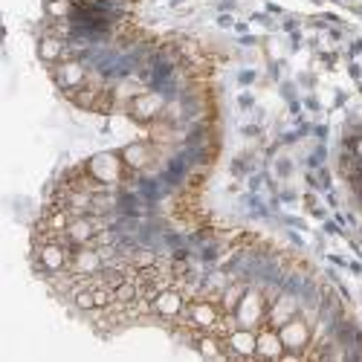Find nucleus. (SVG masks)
<instances>
[{"instance_id": "obj_5", "label": "nucleus", "mask_w": 362, "mask_h": 362, "mask_svg": "<svg viewBox=\"0 0 362 362\" xmlns=\"http://www.w3.org/2000/svg\"><path fill=\"white\" fill-rule=\"evenodd\" d=\"M52 78H55V84L64 90V93H70V90H76V87H81V84H87V70H84V64L81 62H76V58H67V62H58V64H52Z\"/></svg>"}, {"instance_id": "obj_8", "label": "nucleus", "mask_w": 362, "mask_h": 362, "mask_svg": "<svg viewBox=\"0 0 362 362\" xmlns=\"http://www.w3.org/2000/svg\"><path fill=\"white\" fill-rule=\"evenodd\" d=\"M298 308H301L298 296H293V293L279 296V298L273 301V308L267 310V322H269V327H276V330H279L284 322H290L293 316H298Z\"/></svg>"}, {"instance_id": "obj_6", "label": "nucleus", "mask_w": 362, "mask_h": 362, "mask_svg": "<svg viewBox=\"0 0 362 362\" xmlns=\"http://www.w3.org/2000/svg\"><path fill=\"white\" fill-rule=\"evenodd\" d=\"M122 160L131 171H145L157 160V145L154 142H131L128 148H122Z\"/></svg>"}, {"instance_id": "obj_7", "label": "nucleus", "mask_w": 362, "mask_h": 362, "mask_svg": "<svg viewBox=\"0 0 362 362\" xmlns=\"http://www.w3.org/2000/svg\"><path fill=\"white\" fill-rule=\"evenodd\" d=\"M186 308V296L180 290H160L154 296V301H151V310H154L157 316H165V319H177L180 313H183Z\"/></svg>"}, {"instance_id": "obj_17", "label": "nucleus", "mask_w": 362, "mask_h": 362, "mask_svg": "<svg viewBox=\"0 0 362 362\" xmlns=\"http://www.w3.org/2000/svg\"><path fill=\"white\" fill-rule=\"evenodd\" d=\"M354 154H356V157H359V160H362V136H359V139H356V148H354Z\"/></svg>"}, {"instance_id": "obj_13", "label": "nucleus", "mask_w": 362, "mask_h": 362, "mask_svg": "<svg viewBox=\"0 0 362 362\" xmlns=\"http://www.w3.org/2000/svg\"><path fill=\"white\" fill-rule=\"evenodd\" d=\"M73 0H47V15L52 21H70L76 12H73Z\"/></svg>"}, {"instance_id": "obj_15", "label": "nucleus", "mask_w": 362, "mask_h": 362, "mask_svg": "<svg viewBox=\"0 0 362 362\" xmlns=\"http://www.w3.org/2000/svg\"><path fill=\"white\" fill-rule=\"evenodd\" d=\"M134 269H148V267H154L157 264V252H151V250H139V252H134L131 255V261H128Z\"/></svg>"}, {"instance_id": "obj_2", "label": "nucleus", "mask_w": 362, "mask_h": 362, "mask_svg": "<svg viewBox=\"0 0 362 362\" xmlns=\"http://www.w3.org/2000/svg\"><path fill=\"white\" fill-rule=\"evenodd\" d=\"M279 337L284 342V351L290 354H298V351H305L313 339V327L305 322V316H293L290 322H284L279 327Z\"/></svg>"}, {"instance_id": "obj_11", "label": "nucleus", "mask_w": 362, "mask_h": 362, "mask_svg": "<svg viewBox=\"0 0 362 362\" xmlns=\"http://www.w3.org/2000/svg\"><path fill=\"white\" fill-rule=\"evenodd\" d=\"M38 55L41 62L47 64H58V62H67V41L64 38H55V35H44L41 44H38Z\"/></svg>"}, {"instance_id": "obj_14", "label": "nucleus", "mask_w": 362, "mask_h": 362, "mask_svg": "<svg viewBox=\"0 0 362 362\" xmlns=\"http://www.w3.org/2000/svg\"><path fill=\"white\" fill-rule=\"evenodd\" d=\"M73 305L78 310H96V296H93V287H81L73 293Z\"/></svg>"}, {"instance_id": "obj_3", "label": "nucleus", "mask_w": 362, "mask_h": 362, "mask_svg": "<svg viewBox=\"0 0 362 362\" xmlns=\"http://www.w3.org/2000/svg\"><path fill=\"white\" fill-rule=\"evenodd\" d=\"M163 110H165V99H163V93H154V90H145V93H139L128 105V113L136 122H154V119L163 116Z\"/></svg>"}, {"instance_id": "obj_10", "label": "nucleus", "mask_w": 362, "mask_h": 362, "mask_svg": "<svg viewBox=\"0 0 362 362\" xmlns=\"http://www.w3.org/2000/svg\"><path fill=\"white\" fill-rule=\"evenodd\" d=\"M255 356H264V359H279L284 356V342L279 337L276 327H267L258 334V342H255Z\"/></svg>"}, {"instance_id": "obj_1", "label": "nucleus", "mask_w": 362, "mask_h": 362, "mask_svg": "<svg viewBox=\"0 0 362 362\" xmlns=\"http://www.w3.org/2000/svg\"><path fill=\"white\" fill-rule=\"evenodd\" d=\"M84 168H87L90 177L99 180V183H105V186H116L119 180H122V174L131 171V168L125 165L122 154H110V151H105V154H96V157H90V160L84 163Z\"/></svg>"}, {"instance_id": "obj_9", "label": "nucleus", "mask_w": 362, "mask_h": 362, "mask_svg": "<svg viewBox=\"0 0 362 362\" xmlns=\"http://www.w3.org/2000/svg\"><path fill=\"white\" fill-rule=\"evenodd\" d=\"M223 342L229 345V354H235V356H255L258 334H255V330H250V327H235Z\"/></svg>"}, {"instance_id": "obj_12", "label": "nucleus", "mask_w": 362, "mask_h": 362, "mask_svg": "<svg viewBox=\"0 0 362 362\" xmlns=\"http://www.w3.org/2000/svg\"><path fill=\"white\" fill-rule=\"evenodd\" d=\"M244 293H247L244 284H226V290L221 296V310L223 313H235L238 305H240V298H244Z\"/></svg>"}, {"instance_id": "obj_16", "label": "nucleus", "mask_w": 362, "mask_h": 362, "mask_svg": "<svg viewBox=\"0 0 362 362\" xmlns=\"http://www.w3.org/2000/svg\"><path fill=\"white\" fill-rule=\"evenodd\" d=\"M197 351H200L203 356H218V359L223 356V351L218 348V339H215V337H200V339H197Z\"/></svg>"}, {"instance_id": "obj_4", "label": "nucleus", "mask_w": 362, "mask_h": 362, "mask_svg": "<svg viewBox=\"0 0 362 362\" xmlns=\"http://www.w3.org/2000/svg\"><path fill=\"white\" fill-rule=\"evenodd\" d=\"M235 316H238V325H240V327L255 330V327L261 325V319L267 316V310H264V296H261L258 290H247L244 298H240L238 310H235Z\"/></svg>"}]
</instances>
